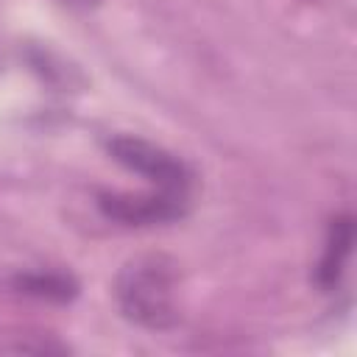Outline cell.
I'll return each instance as SVG.
<instances>
[{
  "instance_id": "obj_3",
  "label": "cell",
  "mask_w": 357,
  "mask_h": 357,
  "mask_svg": "<svg viewBox=\"0 0 357 357\" xmlns=\"http://www.w3.org/2000/svg\"><path fill=\"white\" fill-rule=\"evenodd\" d=\"M190 198L176 192H148V195H131V192H98V206L106 218L123 223V226H156V223H173L184 218Z\"/></svg>"
},
{
  "instance_id": "obj_5",
  "label": "cell",
  "mask_w": 357,
  "mask_h": 357,
  "mask_svg": "<svg viewBox=\"0 0 357 357\" xmlns=\"http://www.w3.org/2000/svg\"><path fill=\"white\" fill-rule=\"evenodd\" d=\"M14 287L25 296H33L42 301H56V304H64V301L75 298V293H78V284L73 282V276L56 273V271L20 273V276H14Z\"/></svg>"
},
{
  "instance_id": "obj_4",
  "label": "cell",
  "mask_w": 357,
  "mask_h": 357,
  "mask_svg": "<svg viewBox=\"0 0 357 357\" xmlns=\"http://www.w3.org/2000/svg\"><path fill=\"white\" fill-rule=\"evenodd\" d=\"M351 243H354V220H351V215L335 218L329 223L324 254H321L318 268H315V282H318L321 290L337 287V282H340V276L346 271L349 254H351Z\"/></svg>"
},
{
  "instance_id": "obj_1",
  "label": "cell",
  "mask_w": 357,
  "mask_h": 357,
  "mask_svg": "<svg viewBox=\"0 0 357 357\" xmlns=\"http://www.w3.org/2000/svg\"><path fill=\"white\" fill-rule=\"evenodd\" d=\"M120 312L145 329H170L178 321V265L165 254L128 259L114 282Z\"/></svg>"
},
{
  "instance_id": "obj_6",
  "label": "cell",
  "mask_w": 357,
  "mask_h": 357,
  "mask_svg": "<svg viewBox=\"0 0 357 357\" xmlns=\"http://www.w3.org/2000/svg\"><path fill=\"white\" fill-rule=\"evenodd\" d=\"M61 3L70 6V8H75V11H89V8L100 6V0H61Z\"/></svg>"
},
{
  "instance_id": "obj_2",
  "label": "cell",
  "mask_w": 357,
  "mask_h": 357,
  "mask_svg": "<svg viewBox=\"0 0 357 357\" xmlns=\"http://www.w3.org/2000/svg\"><path fill=\"white\" fill-rule=\"evenodd\" d=\"M106 148H109L114 162H120L123 167L145 176L159 190L190 198L192 170L178 156L165 151L162 145H153V142H148L142 137H134V134H117L106 142Z\"/></svg>"
}]
</instances>
